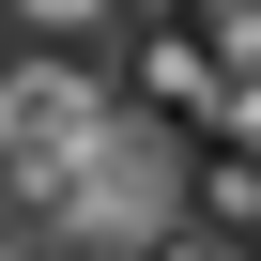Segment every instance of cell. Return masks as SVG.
<instances>
[{
    "mask_svg": "<svg viewBox=\"0 0 261 261\" xmlns=\"http://www.w3.org/2000/svg\"><path fill=\"white\" fill-rule=\"evenodd\" d=\"M46 16H92V0H46Z\"/></svg>",
    "mask_w": 261,
    "mask_h": 261,
    "instance_id": "6da1fadb",
    "label": "cell"
}]
</instances>
